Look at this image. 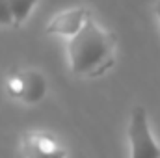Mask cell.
I'll return each instance as SVG.
<instances>
[{
  "instance_id": "obj_1",
  "label": "cell",
  "mask_w": 160,
  "mask_h": 158,
  "mask_svg": "<svg viewBox=\"0 0 160 158\" xmlns=\"http://www.w3.org/2000/svg\"><path fill=\"white\" fill-rule=\"evenodd\" d=\"M69 63L78 77H101L114 65L116 34L101 28L93 19L67 45Z\"/></svg>"
},
{
  "instance_id": "obj_2",
  "label": "cell",
  "mask_w": 160,
  "mask_h": 158,
  "mask_svg": "<svg viewBox=\"0 0 160 158\" xmlns=\"http://www.w3.org/2000/svg\"><path fill=\"white\" fill-rule=\"evenodd\" d=\"M130 158H160V147L151 134L149 119L143 106H136L128 123Z\"/></svg>"
},
{
  "instance_id": "obj_3",
  "label": "cell",
  "mask_w": 160,
  "mask_h": 158,
  "mask_svg": "<svg viewBox=\"0 0 160 158\" xmlns=\"http://www.w3.org/2000/svg\"><path fill=\"white\" fill-rule=\"evenodd\" d=\"M8 91L9 95L24 101V102H39L47 93V80L36 69H24L8 80Z\"/></svg>"
},
{
  "instance_id": "obj_4",
  "label": "cell",
  "mask_w": 160,
  "mask_h": 158,
  "mask_svg": "<svg viewBox=\"0 0 160 158\" xmlns=\"http://www.w3.org/2000/svg\"><path fill=\"white\" fill-rule=\"evenodd\" d=\"M21 153L24 158H65L67 153L62 143L48 132H26L21 141Z\"/></svg>"
},
{
  "instance_id": "obj_5",
  "label": "cell",
  "mask_w": 160,
  "mask_h": 158,
  "mask_svg": "<svg viewBox=\"0 0 160 158\" xmlns=\"http://www.w3.org/2000/svg\"><path fill=\"white\" fill-rule=\"evenodd\" d=\"M89 21H91V13L88 7H71V9L56 13L48 21L45 32L52 36H63V37L73 39L77 34L82 32V28Z\"/></svg>"
},
{
  "instance_id": "obj_6",
  "label": "cell",
  "mask_w": 160,
  "mask_h": 158,
  "mask_svg": "<svg viewBox=\"0 0 160 158\" xmlns=\"http://www.w3.org/2000/svg\"><path fill=\"white\" fill-rule=\"evenodd\" d=\"M39 0H9V9H11V15H13V26H21L30 11L34 9V6L38 4Z\"/></svg>"
},
{
  "instance_id": "obj_7",
  "label": "cell",
  "mask_w": 160,
  "mask_h": 158,
  "mask_svg": "<svg viewBox=\"0 0 160 158\" xmlns=\"http://www.w3.org/2000/svg\"><path fill=\"white\" fill-rule=\"evenodd\" d=\"M0 26H13V15L9 9V0H0Z\"/></svg>"
},
{
  "instance_id": "obj_8",
  "label": "cell",
  "mask_w": 160,
  "mask_h": 158,
  "mask_svg": "<svg viewBox=\"0 0 160 158\" xmlns=\"http://www.w3.org/2000/svg\"><path fill=\"white\" fill-rule=\"evenodd\" d=\"M155 13H157V17H158V21H160V0L157 2V6H155Z\"/></svg>"
}]
</instances>
